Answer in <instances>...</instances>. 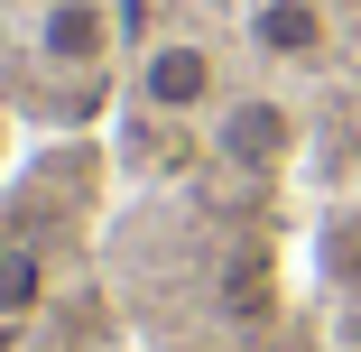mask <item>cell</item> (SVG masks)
<instances>
[{"mask_svg":"<svg viewBox=\"0 0 361 352\" xmlns=\"http://www.w3.org/2000/svg\"><path fill=\"white\" fill-rule=\"evenodd\" d=\"M111 37H121L111 0H47V10H37V56L56 65V75H102Z\"/></svg>","mask_w":361,"mask_h":352,"instance_id":"obj_2","label":"cell"},{"mask_svg":"<svg viewBox=\"0 0 361 352\" xmlns=\"http://www.w3.org/2000/svg\"><path fill=\"white\" fill-rule=\"evenodd\" d=\"M250 47L269 65H315L334 47V19H324V0H259L250 10Z\"/></svg>","mask_w":361,"mask_h":352,"instance_id":"obj_4","label":"cell"},{"mask_svg":"<svg viewBox=\"0 0 361 352\" xmlns=\"http://www.w3.org/2000/svg\"><path fill=\"white\" fill-rule=\"evenodd\" d=\"M37 297V269L28 260H0V306H28Z\"/></svg>","mask_w":361,"mask_h":352,"instance_id":"obj_5","label":"cell"},{"mask_svg":"<svg viewBox=\"0 0 361 352\" xmlns=\"http://www.w3.org/2000/svg\"><path fill=\"white\" fill-rule=\"evenodd\" d=\"M213 149L232 167H250V176H269V167H287V149H297V121H287L269 93H241V102H223V121H213Z\"/></svg>","mask_w":361,"mask_h":352,"instance_id":"obj_3","label":"cell"},{"mask_svg":"<svg viewBox=\"0 0 361 352\" xmlns=\"http://www.w3.org/2000/svg\"><path fill=\"white\" fill-rule=\"evenodd\" d=\"M213 93H223V65H213L204 37H149V56H139V102H149V111L185 121V111H204Z\"/></svg>","mask_w":361,"mask_h":352,"instance_id":"obj_1","label":"cell"}]
</instances>
